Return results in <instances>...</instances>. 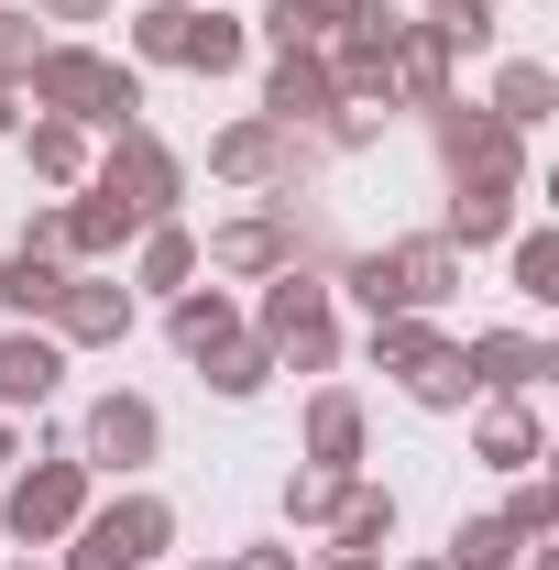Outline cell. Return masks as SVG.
I'll return each mask as SVG.
<instances>
[{"label": "cell", "instance_id": "6da1fadb", "mask_svg": "<svg viewBox=\"0 0 559 570\" xmlns=\"http://www.w3.org/2000/svg\"><path fill=\"white\" fill-rule=\"evenodd\" d=\"M33 99H56V110H77V121H121L143 88L121 67H99V56H33Z\"/></svg>", "mask_w": 559, "mask_h": 570}, {"label": "cell", "instance_id": "7a4b0ae2", "mask_svg": "<svg viewBox=\"0 0 559 570\" xmlns=\"http://www.w3.org/2000/svg\"><path fill=\"white\" fill-rule=\"evenodd\" d=\"M143 56H176V67H231V56H242V33H231L219 11L154 0V11H143Z\"/></svg>", "mask_w": 559, "mask_h": 570}, {"label": "cell", "instance_id": "3957f363", "mask_svg": "<svg viewBox=\"0 0 559 570\" xmlns=\"http://www.w3.org/2000/svg\"><path fill=\"white\" fill-rule=\"evenodd\" d=\"M165 549V504H110L99 527H88V549H77V570H133Z\"/></svg>", "mask_w": 559, "mask_h": 570}, {"label": "cell", "instance_id": "277c9868", "mask_svg": "<svg viewBox=\"0 0 559 570\" xmlns=\"http://www.w3.org/2000/svg\"><path fill=\"white\" fill-rule=\"evenodd\" d=\"M77 494H88V472H77V461L22 472V494H11V538H56V527H77Z\"/></svg>", "mask_w": 559, "mask_h": 570}, {"label": "cell", "instance_id": "5b68a950", "mask_svg": "<svg viewBox=\"0 0 559 570\" xmlns=\"http://www.w3.org/2000/svg\"><path fill=\"white\" fill-rule=\"evenodd\" d=\"M88 461H121V472L154 461V406H143V395H110V406L88 417Z\"/></svg>", "mask_w": 559, "mask_h": 570}, {"label": "cell", "instance_id": "8992f818", "mask_svg": "<svg viewBox=\"0 0 559 570\" xmlns=\"http://www.w3.org/2000/svg\"><path fill=\"white\" fill-rule=\"evenodd\" d=\"M56 373H67L56 341H0V406H45V395H56Z\"/></svg>", "mask_w": 559, "mask_h": 570}, {"label": "cell", "instance_id": "52a82bcc", "mask_svg": "<svg viewBox=\"0 0 559 570\" xmlns=\"http://www.w3.org/2000/svg\"><path fill=\"white\" fill-rule=\"evenodd\" d=\"M56 318H67V341H121V330H133V296H121V285H67Z\"/></svg>", "mask_w": 559, "mask_h": 570}, {"label": "cell", "instance_id": "ba28073f", "mask_svg": "<svg viewBox=\"0 0 559 570\" xmlns=\"http://www.w3.org/2000/svg\"><path fill=\"white\" fill-rule=\"evenodd\" d=\"M472 384H538V373H549V352H538V341H516V330H493V341H472Z\"/></svg>", "mask_w": 559, "mask_h": 570}, {"label": "cell", "instance_id": "9c48e42d", "mask_svg": "<svg viewBox=\"0 0 559 570\" xmlns=\"http://www.w3.org/2000/svg\"><path fill=\"white\" fill-rule=\"evenodd\" d=\"M56 296H67V275H56L45 242H22V253L0 264V307H56Z\"/></svg>", "mask_w": 559, "mask_h": 570}, {"label": "cell", "instance_id": "30bf717a", "mask_svg": "<svg viewBox=\"0 0 559 570\" xmlns=\"http://www.w3.org/2000/svg\"><path fill=\"white\" fill-rule=\"evenodd\" d=\"M176 352H231V296H176Z\"/></svg>", "mask_w": 559, "mask_h": 570}, {"label": "cell", "instance_id": "8fae6325", "mask_svg": "<svg viewBox=\"0 0 559 570\" xmlns=\"http://www.w3.org/2000/svg\"><path fill=\"white\" fill-rule=\"evenodd\" d=\"M307 450L341 472L351 450H362V406H351V395H318V417H307Z\"/></svg>", "mask_w": 559, "mask_h": 570}, {"label": "cell", "instance_id": "7c38bea8", "mask_svg": "<svg viewBox=\"0 0 559 570\" xmlns=\"http://www.w3.org/2000/svg\"><path fill=\"white\" fill-rule=\"evenodd\" d=\"M285 253H296V242H285L275 219H231V230H219V264H242V275H264V264H285Z\"/></svg>", "mask_w": 559, "mask_h": 570}, {"label": "cell", "instance_id": "4fadbf2b", "mask_svg": "<svg viewBox=\"0 0 559 570\" xmlns=\"http://www.w3.org/2000/svg\"><path fill=\"white\" fill-rule=\"evenodd\" d=\"M406 384H418V406H461V395H472V362H461V352H418Z\"/></svg>", "mask_w": 559, "mask_h": 570}, {"label": "cell", "instance_id": "5bb4252c", "mask_svg": "<svg viewBox=\"0 0 559 570\" xmlns=\"http://www.w3.org/2000/svg\"><path fill=\"white\" fill-rule=\"evenodd\" d=\"M296 110H330V67L318 56H285L275 67V121H296Z\"/></svg>", "mask_w": 559, "mask_h": 570}, {"label": "cell", "instance_id": "9a60e30c", "mask_svg": "<svg viewBox=\"0 0 559 570\" xmlns=\"http://www.w3.org/2000/svg\"><path fill=\"white\" fill-rule=\"evenodd\" d=\"M504 560H516V527H504V515H472V527L450 538V570H504Z\"/></svg>", "mask_w": 559, "mask_h": 570}, {"label": "cell", "instance_id": "2e32d148", "mask_svg": "<svg viewBox=\"0 0 559 570\" xmlns=\"http://www.w3.org/2000/svg\"><path fill=\"white\" fill-rule=\"evenodd\" d=\"M549 110V67H504V88H493V121H538Z\"/></svg>", "mask_w": 559, "mask_h": 570}, {"label": "cell", "instance_id": "e0dca14e", "mask_svg": "<svg viewBox=\"0 0 559 570\" xmlns=\"http://www.w3.org/2000/svg\"><path fill=\"white\" fill-rule=\"evenodd\" d=\"M483 461H504V472H527V461H538V428L516 417V406H504V417H483Z\"/></svg>", "mask_w": 559, "mask_h": 570}, {"label": "cell", "instance_id": "ac0fdd59", "mask_svg": "<svg viewBox=\"0 0 559 570\" xmlns=\"http://www.w3.org/2000/svg\"><path fill=\"white\" fill-rule=\"evenodd\" d=\"M341 538L351 549H384V538H395V504L384 494H341Z\"/></svg>", "mask_w": 559, "mask_h": 570}, {"label": "cell", "instance_id": "d6986e66", "mask_svg": "<svg viewBox=\"0 0 559 570\" xmlns=\"http://www.w3.org/2000/svg\"><path fill=\"white\" fill-rule=\"evenodd\" d=\"M450 230H461V242H493V230H504V187H461Z\"/></svg>", "mask_w": 559, "mask_h": 570}, {"label": "cell", "instance_id": "ffe728a7", "mask_svg": "<svg viewBox=\"0 0 559 570\" xmlns=\"http://www.w3.org/2000/svg\"><path fill=\"white\" fill-rule=\"evenodd\" d=\"M516 285H527V296H559V242H549V230L516 242Z\"/></svg>", "mask_w": 559, "mask_h": 570}, {"label": "cell", "instance_id": "44dd1931", "mask_svg": "<svg viewBox=\"0 0 559 570\" xmlns=\"http://www.w3.org/2000/svg\"><path fill=\"white\" fill-rule=\"evenodd\" d=\"M418 352H439L418 318H373V362H418Z\"/></svg>", "mask_w": 559, "mask_h": 570}, {"label": "cell", "instance_id": "7402d4cb", "mask_svg": "<svg viewBox=\"0 0 559 570\" xmlns=\"http://www.w3.org/2000/svg\"><path fill=\"white\" fill-rule=\"evenodd\" d=\"M143 285H187V242H176V230L143 242Z\"/></svg>", "mask_w": 559, "mask_h": 570}, {"label": "cell", "instance_id": "603a6c76", "mask_svg": "<svg viewBox=\"0 0 559 570\" xmlns=\"http://www.w3.org/2000/svg\"><path fill=\"white\" fill-rule=\"evenodd\" d=\"M209 373H219V395H253L264 384V352H209Z\"/></svg>", "mask_w": 559, "mask_h": 570}, {"label": "cell", "instance_id": "cb8c5ba5", "mask_svg": "<svg viewBox=\"0 0 559 570\" xmlns=\"http://www.w3.org/2000/svg\"><path fill=\"white\" fill-rule=\"evenodd\" d=\"M33 165H45V176H77V132H67V121L33 132Z\"/></svg>", "mask_w": 559, "mask_h": 570}, {"label": "cell", "instance_id": "d4e9b609", "mask_svg": "<svg viewBox=\"0 0 559 570\" xmlns=\"http://www.w3.org/2000/svg\"><path fill=\"white\" fill-rule=\"evenodd\" d=\"M406 88H418V99H439V33H418V45H406Z\"/></svg>", "mask_w": 559, "mask_h": 570}, {"label": "cell", "instance_id": "484cf974", "mask_svg": "<svg viewBox=\"0 0 559 570\" xmlns=\"http://www.w3.org/2000/svg\"><path fill=\"white\" fill-rule=\"evenodd\" d=\"M0 67H33V33L22 22H0Z\"/></svg>", "mask_w": 559, "mask_h": 570}, {"label": "cell", "instance_id": "4316f807", "mask_svg": "<svg viewBox=\"0 0 559 570\" xmlns=\"http://www.w3.org/2000/svg\"><path fill=\"white\" fill-rule=\"evenodd\" d=\"M242 570H285V549H253V560H242Z\"/></svg>", "mask_w": 559, "mask_h": 570}, {"label": "cell", "instance_id": "83f0119b", "mask_svg": "<svg viewBox=\"0 0 559 570\" xmlns=\"http://www.w3.org/2000/svg\"><path fill=\"white\" fill-rule=\"evenodd\" d=\"M0 132H11V88H0Z\"/></svg>", "mask_w": 559, "mask_h": 570}, {"label": "cell", "instance_id": "f1b7e54d", "mask_svg": "<svg viewBox=\"0 0 559 570\" xmlns=\"http://www.w3.org/2000/svg\"><path fill=\"white\" fill-rule=\"evenodd\" d=\"M56 11H99V0H56Z\"/></svg>", "mask_w": 559, "mask_h": 570}, {"label": "cell", "instance_id": "f546056e", "mask_svg": "<svg viewBox=\"0 0 559 570\" xmlns=\"http://www.w3.org/2000/svg\"><path fill=\"white\" fill-rule=\"evenodd\" d=\"M0 461H11V439H0Z\"/></svg>", "mask_w": 559, "mask_h": 570}]
</instances>
